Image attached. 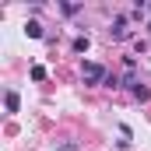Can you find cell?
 I'll list each match as a JSON object with an SVG mask.
<instances>
[{
	"mask_svg": "<svg viewBox=\"0 0 151 151\" xmlns=\"http://www.w3.org/2000/svg\"><path fill=\"white\" fill-rule=\"evenodd\" d=\"M42 77H46V67H39V63H35V67H32V81H42Z\"/></svg>",
	"mask_w": 151,
	"mask_h": 151,
	"instance_id": "7",
	"label": "cell"
},
{
	"mask_svg": "<svg viewBox=\"0 0 151 151\" xmlns=\"http://www.w3.org/2000/svg\"><path fill=\"white\" fill-rule=\"evenodd\" d=\"M134 99H137V102H148V99H151V88H141V84H137V88H134Z\"/></svg>",
	"mask_w": 151,
	"mask_h": 151,
	"instance_id": "6",
	"label": "cell"
},
{
	"mask_svg": "<svg viewBox=\"0 0 151 151\" xmlns=\"http://www.w3.org/2000/svg\"><path fill=\"white\" fill-rule=\"evenodd\" d=\"M109 35H113V39H127V18H123V14H116V18H113Z\"/></svg>",
	"mask_w": 151,
	"mask_h": 151,
	"instance_id": "2",
	"label": "cell"
},
{
	"mask_svg": "<svg viewBox=\"0 0 151 151\" xmlns=\"http://www.w3.org/2000/svg\"><path fill=\"white\" fill-rule=\"evenodd\" d=\"M88 46H91V39H88V35H77L70 49H74V53H88Z\"/></svg>",
	"mask_w": 151,
	"mask_h": 151,
	"instance_id": "4",
	"label": "cell"
},
{
	"mask_svg": "<svg viewBox=\"0 0 151 151\" xmlns=\"http://www.w3.org/2000/svg\"><path fill=\"white\" fill-rule=\"evenodd\" d=\"M81 77H84V84H102V81H109V74H106L102 63H84V67H81Z\"/></svg>",
	"mask_w": 151,
	"mask_h": 151,
	"instance_id": "1",
	"label": "cell"
},
{
	"mask_svg": "<svg viewBox=\"0 0 151 151\" xmlns=\"http://www.w3.org/2000/svg\"><path fill=\"white\" fill-rule=\"evenodd\" d=\"M25 35L28 39H42V25H39V21H28V25H25Z\"/></svg>",
	"mask_w": 151,
	"mask_h": 151,
	"instance_id": "5",
	"label": "cell"
},
{
	"mask_svg": "<svg viewBox=\"0 0 151 151\" xmlns=\"http://www.w3.org/2000/svg\"><path fill=\"white\" fill-rule=\"evenodd\" d=\"M4 106H7V113H18V106H21L18 91H7V95H4Z\"/></svg>",
	"mask_w": 151,
	"mask_h": 151,
	"instance_id": "3",
	"label": "cell"
},
{
	"mask_svg": "<svg viewBox=\"0 0 151 151\" xmlns=\"http://www.w3.org/2000/svg\"><path fill=\"white\" fill-rule=\"evenodd\" d=\"M148 32H151V25H148Z\"/></svg>",
	"mask_w": 151,
	"mask_h": 151,
	"instance_id": "8",
	"label": "cell"
}]
</instances>
